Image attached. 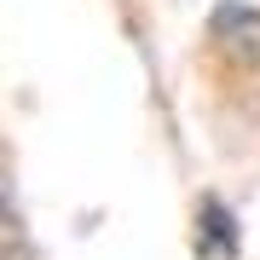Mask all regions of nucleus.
I'll return each instance as SVG.
<instances>
[{
	"label": "nucleus",
	"instance_id": "f257e3e1",
	"mask_svg": "<svg viewBox=\"0 0 260 260\" xmlns=\"http://www.w3.org/2000/svg\"><path fill=\"white\" fill-rule=\"evenodd\" d=\"M208 35L220 41V52H232L237 64H249V58H260V12L254 6H220L208 18Z\"/></svg>",
	"mask_w": 260,
	"mask_h": 260
},
{
	"label": "nucleus",
	"instance_id": "f03ea898",
	"mask_svg": "<svg viewBox=\"0 0 260 260\" xmlns=\"http://www.w3.org/2000/svg\"><path fill=\"white\" fill-rule=\"evenodd\" d=\"M197 260H237V220L225 203H197Z\"/></svg>",
	"mask_w": 260,
	"mask_h": 260
},
{
	"label": "nucleus",
	"instance_id": "7ed1b4c3",
	"mask_svg": "<svg viewBox=\"0 0 260 260\" xmlns=\"http://www.w3.org/2000/svg\"><path fill=\"white\" fill-rule=\"evenodd\" d=\"M0 260H29V237H23L18 208H12L6 191H0Z\"/></svg>",
	"mask_w": 260,
	"mask_h": 260
}]
</instances>
